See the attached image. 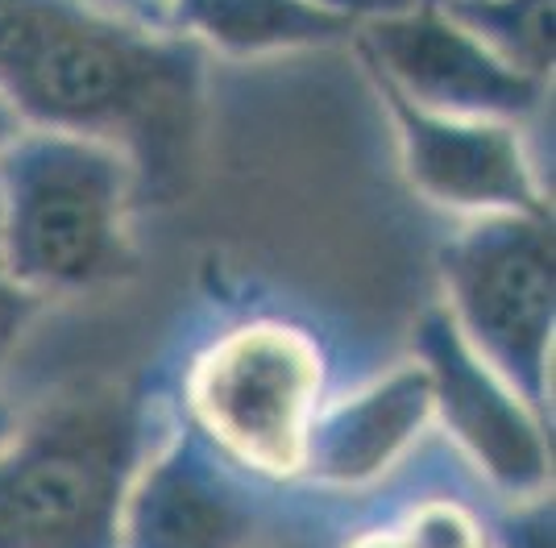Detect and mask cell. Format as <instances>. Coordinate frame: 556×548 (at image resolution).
Masks as SVG:
<instances>
[{"label": "cell", "mask_w": 556, "mask_h": 548, "mask_svg": "<svg viewBox=\"0 0 556 548\" xmlns=\"http://www.w3.org/2000/svg\"><path fill=\"white\" fill-rule=\"evenodd\" d=\"M378 96L391 113L403 171L428 204L462 221L548 212L523 129L503 121L424 113L387 88H378Z\"/></svg>", "instance_id": "obj_9"}, {"label": "cell", "mask_w": 556, "mask_h": 548, "mask_svg": "<svg viewBox=\"0 0 556 548\" xmlns=\"http://www.w3.org/2000/svg\"><path fill=\"white\" fill-rule=\"evenodd\" d=\"M17 424H22V415L13 411V403H9V399H0V445H9V440H13Z\"/></svg>", "instance_id": "obj_15"}, {"label": "cell", "mask_w": 556, "mask_h": 548, "mask_svg": "<svg viewBox=\"0 0 556 548\" xmlns=\"http://www.w3.org/2000/svg\"><path fill=\"white\" fill-rule=\"evenodd\" d=\"M138 171L96 137L22 129L0 154V250L25 291L96 296L134 266Z\"/></svg>", "instance_id": "obj_3"}, {"label": "cell", "mask_w": 556, "mask_h": 548, "mask_svg": "<svg viewBox=\"0 0 556 548\" xmlns=\"http://www.w3.org/2000/svg\"><path fill=\"white\" fill-rule=\"evenodd\" d=\"M444 312L462 341L532 411H548L553 221L478 216L441 246Z\"/></svg>", "instance_id": "obj_5"}, {"label": "cell", "mask_w": 556, "mask_h": 548, "mask_svg": "<svg viewBox=\"0 0 556 548\" xmlns=\"http://www.w3.org/2000/svg\"><path fill=\"white\" fill-rule=\"evenodd\" d=\"M416 362L428 374L432 420H441V436L465 457V465L498 499H544L553 461L540 428V411L528 408L462 341L444 308H428L419 316Z\"/></svg>", "instance_id": "obj_8"}, {"label": "cell", "mask_w": 556, "mask_h": 548, "mask_svg": "<svg viewBox=\"0 0 556 548\" xmlns=\"http://www.w3.org/2000/svg\"><path fill=\"white\" fill-rule=\"evenodd\" d=\"M42 308L47 303L34 291H25L22 283H17V274L9 271L4 250H0V370L13 362V353L22 349L25 333L34 328V320H38Z\"/></svg>", "instance_id": "obj_13"}, {"label": "cell", "mask_w": 556, "mask_h": 548, "mask_svg": "<svg viewBox=\"0 0 556 548\" xmlns=\"http://www.w3.org/2000/svg\"><path fill=\"white\" fill-rule=\"evenodd\" d=\"M515 71L544 79L553 71V0H432Z\"/></svg>", "instance_id": "obj_12"}, {"label": "cell", "mask_w": 556, "mask_h": 548, "mask_svg": "<svg viewBox=\"0 0 556 548\" xmlns=\"http://www.w3.org/2000/svg\"><path fill=\"white\" fill-rule=\"evenodd\" d=\"M320 341L291 316H245L216 328L184 365V424L245 474L303 478L307 440L328 408Z\"/></svg>", "instance_id": "obj_4"}, {"label": "cell", "mask_w": 556, "mask_h": 548, "mask_svg": "<svg viewBox=\"0 0 556 548\" xmlns=\"http://www.w3.org/2000/svg\"><path fill=\"white\" fill-rule=\"evenodd\" d=\"M163 29L200 50L257 59L353 38L357 22L325 0H170Z\"/></svg>", "instance_id": "obj_11"}, {"label": "cell", "mask_w": 556, "mask_h": 548, "mask_svg": "<svg viewBox=\"0 0 556 548\" xmlns=\"http://www.w3.org/2000/svg\"><path fill=\"white\" fill-rule=\"evenodd\" d=\"M432 424L428 374L419 362L399 365L320 411L300 482L332 495H366L432 433Z\"/></svg>", "instance_id": "obj_10"}, {"label": "cell", "mask_w": 556, "mask_h": 548, "mask_svg": "<svg viewBox=\"0 0 556 548\" xmlns=\"http://www.w3.org/2000/svg\"><path fill=\"white\" fill-rule=\"evenodd\" d=\"M175 428L150 390H92L0 445V548H121L125 502Z\"/></svg>", "instance_id": "obj_2"}, {"label": "cell", "mask_w": 556, "mask_h": 548, "mask_svg": "<svg viewBox=\"0 0 556 548\" xmlns=\"http://www.w3.org/2000/svg\"><path fill=\"white\" fill-rule=\"evenodd\" d=\"M22 129H25V125L17 121V113H13V109H9L4 100H0V154L9 150V141L22 134Z\"/></svg>", "instance_id": "obj_14"}, {"label": "cell", "mask_w": 556, "mask_h": 548, "mask_svg": "<svg viewBox=\"0 0 556 548\" xmlns=\"http://www.w3.org/2000/svg\"><path fill=\"white\" fill-rule=\"evenodd\" d=\"M275 490L175 415L129 490L121 548H266L282 524Z\"/></svg>", "instance_id": "obj_7"}, {"label": "cell", "mask_w": 556, "mask_h": 548, "mask_svg": "<svg viewBox=\"0 0 556 548\" xmlns=\"http://www.w3.org/2000/svg\"><path fill=\"white\" fill-rule=\"evenodd\" d=\"M204 50L100 0H0V100L25 129L96 137L138 171V204L179 200L195 175Z\"/></svg>", "instance_id": "obj_1"}, {"label": "cell", "mask_w": 556, "mask_h": 548, "mask_svg": "<svg viewBox=\"0 0 556 548\" xmlns=\"http://www.w3.org/2000/svg\"><path fill=\"white\" fill-rule=\"evenodd\" d=\"M353 42L362 46L374 84L424 113L503 121L515 129L544 113L548 84L503 63L432 0L357 22Z\"/></svg>", "instance_id": "obj_6"}]
</instances>
